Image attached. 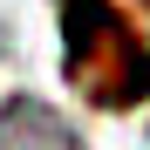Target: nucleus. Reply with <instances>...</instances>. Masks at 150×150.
Listing matches in <instances>:
<instances>
[{"mask_svg": "<svg viewBox=\"0 0 150 150\" xmlns=\"http://www.w3.org/2000/svg\"><path fill=\"white\" fill-rule=\"evenodd\" d=\"M0 150H82L68 116L41 96H7L0 103Z\"/></svg>", "mask_w": 150, "mask_h": 150, "instance_id": "f03ea898", "label": "nucleus"}, {"mask_svg": "<svg viewBox=\"0 0 150 150\" xmlns=\"http://www.w3.org/2000/svg\"><path fill=\"white\" fill-rule=\"evenodd\" d=\"M62 68L96 109L150 96V0H62Z\"/></svg>", "mask_w": 150, "mask_h": 150, "instance_id": "f257e3e1", "label": "nucleus"}]
</instances>
